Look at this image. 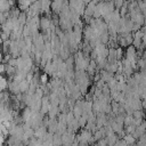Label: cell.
Returning a JSON list of instances; mask_svg holds the SVG:
<instances>
[{"label":"cell","instance_id":"6da1fadb","mask_svg":"<svg viewBox=\"0 0 146 146\" xmlns=\"http://www.w3.org/2000/svg\"><path fill=\"white\" fill-rule=\"evenodd\" d=\"M122 139L125 141L127 146H132V145H135V144H136V139H135L131 135H125Z\"/></svg>","mask_w":146,"mask_h":146},{"label":"cell","instance_id":"7a4b0ae2","mask_svg":"<svg viewBox=\"0 0 146 146\" xmlns=\"http://www.w3.org/2000/svg\"><path fill=\"white\" fill-rule=\"evenodd\" d=\"M146 116V113L144 111H133L132 113V117L133 119H140V120H144Z\"/></svg>","mask_w":146,"mask_h":146},{"label":"cell","instance_id":"3957f363","mask_svg":"<svg viewBox=\"0 0 146 146\" xmlns=\"http://www.w3.org/2000/svg\"><path fill=\"white\" fill-rule=\"evenodd\" d=\"M137 129L140 131V132H143V133H145L146 132V121L144 120L143 122H141V124L139 125V127H137Z\"/></svg>","mask_w":146,"mask_h":146},{"label":"cell","instance_id":"277c9868","mask_svg":"<svg viewBox=\"0 0 146 146\" xmlns=\"http://www.w3.org/2000/svg\"><path fill=\"white\" fill-rule=\"evenodd\" d=\"M122 56H123V49L120 47L116 49V60H120L122 58Z\"/></svg>","mask_w":146,"mask_h":146},{"label":"cell","instance_id":"5b68a950","mask_svg":"<svg viewBox=\"0 0 146 146\" xmlns=\"http://www.w3.org/2000/svg\"><path fill=\"white\" fill-rule=\"evenodd\" d=\"M40 81H41L43 84L47 83V81H48V76H47V74H42L41 78H40Z\"/></svg>","mask_w":146,"mask_h":146},{"label":"cell","instance_id":"8992f818","mask_svg":"<svg viewBox=\"0 0 146 146\" xmlns=\"http://www.w3.org/2000/svg\"><path fill=\"white\" fill-rule=\"evenodd\" d=\"M132 146H137V145H136V144H135V145H132Z\"/></svg>","mask_w":146,"mask_h":146},{"label":"cell","instance_id":"52a82bcc","mask_svg":"<svg viewBox=\"0 0 146 146\" xmlns=\"http://www.w3.org/2000/svg\"><path fill=\"white\" fill-rule=\"evenodd\" d=\"M145 121H146V120H145Z\"/></svg>","mask_w":146,"mask_h":146},{"label":"cell","instance_id":"ba28073f","mask_svg":"<svg viewBox=\"0 0 146 146\" xmlns=\"http://www.w3.org/2000/svg\"><path fill=\"white\" fill-rule=\"evenodd\" d=\"M145 133H146V132H145Z\"/></svg>","mask_w":146,"mask_h":146}]
</instances>
